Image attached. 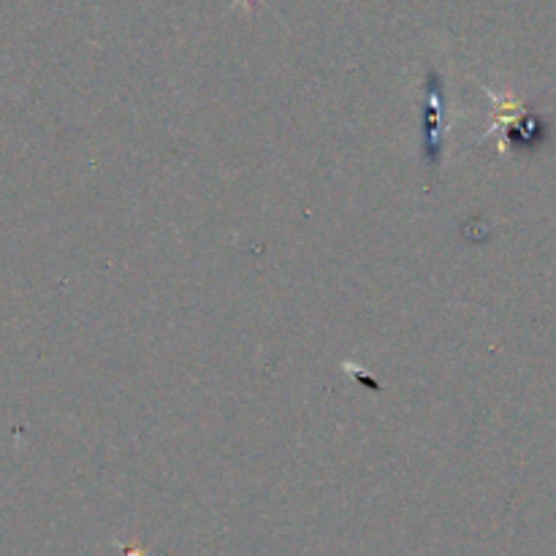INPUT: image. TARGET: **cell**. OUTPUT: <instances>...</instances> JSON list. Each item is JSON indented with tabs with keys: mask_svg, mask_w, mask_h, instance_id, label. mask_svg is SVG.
Instances as JSON below:
<instances>
[{
	"mask_svg": "<svg viewBox=\"0 0 556 556\" xmlns=\"http://www.w3.org/2000/svg\"><path fill=\"white\" fill-rule=\"evenodd\" d=\"M443 161V76L438 68L427 71L424 81V163L438 174Z\"/></svg>",
	"mask_w": 556,
	"mask_h": 556,
	"instance_id": "cell-1",
	"label": "cell"
},
{
	"mask_svg": "<svg viewBox=\"0 0 556 556\" xmlns=\"http://www.w3.org/2000/svg\"><path fill=\"white\" fill-rule=\"evenodd\" d=\"M264 3V0H233L231 9H242V11H253L255 5Z\"/></svg>",
	"mask_w": 556,
	"mask_h": 556,
	"instance_id": "cell-2",
	"label": "cell"
}]
</instances>
